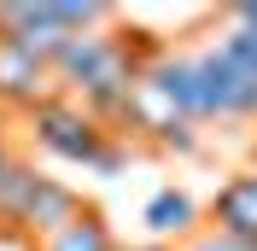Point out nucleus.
I'll use <instances>...</instances> for the list:
<instances>
[{
	"instance_id": "obj_1",
	"label": "nucleus",
	"mask_w": 257,
	"mask_h": 251,
	"mask_svg": "<svg viewBox=\"0 0 257 251\" xmlns=\"http://www.w3.org/2000/svg\"><path fill=\"white\" fill-rule=\"evenodd\" d=\"M99 24H111V6L99 0H0V35L47 70L64 59L76 35H94Z\"/></svg>"
},
{
	"instance_id": "obj_2",
	"label": "nucleus",
	"mask_w": 257,
	"mask_h": 251,
	"mask_svg": "<svg viewBox=\"0 0 257 251\" xmlns=\"http://www.w3.org/2000/svg\"><path fill=\"white\" fill-rule=\"evenodd\" d=\"M24 123H30L35 146L47 158H59V164H82V170H94V158L111 146V129L99 123V117H88V111L76 105V99H41L35 111H24Z\"/></svg>"
},
{
	"instance_id": "obj_3",
	"label": "nucleus",
	"mask_w": 257,
	"mask_h": 251,
	"mask_svg": "<svg viewBox=\"0 0 257 251\" xmlns=\"http://www.w3.org/2000/svg\"><path fill=\"white\" fill-rule=\"evenodd\" d=\"M82 210L88 204L76 199V187L70 181H59V175H41L35 181V193H30V210H24V222H18V239H53V234H64L70 222H82Z\"/></svg>"
},
{
	"instance_id": "obj_4",
	"label": "nucleus",
	"mask_w": 257,
	"mask_h": 251,
	"mask_svg": "<svg viewBox=\"0 0 257 251\" xmlns=\"http://www.w3.org/2000/svg\"><path fill=\"white\" fill-rule=\"evenodd\" d=\"M53 94H59L53 70H47V64H35L18 41L0 35V105H6V111H35L41 99H53Z\"/></svg>"
},
{
	"instance_id": "obj_5",
	"label": "nucleus",
	"mask_w": 257,
	"mask_h": 251,
	"mask_svg": "<svg viewBox=\"0 0 257 251\" xmlns=\"http://www.w3.org/2000/svg\"><path fill=\"white\" fill-rule=\"evenodd\" d=\"M210 222H216V234L240 239V245H257V170H240L216 187Z\"/></svg>"
},
{
	"instance_id": "obj_6",
	"label": "nucleus",
	"mask_w": 257,
	"mask_h": 251,
	"mask_svg": "<svg viewBox=\"0 0 257 251\" xmlns=\"http://www.w3.org/2000/svg\"><path fill=\"white\" fill-rule=\"evenodd\" d=\"M141 222H146V234H152V245L187 239V234H199V199L181 193V187H158L152 199H146Z\"/></svg>"
},
{
	"instance_id": "obj_7",
	"label": "nucleus",
	"mask_w": 257,
	"mask_h": 251,
	"mask_svg": "<svg viewBox=\"0 0 257 251\" xmlns=\"http://www.w3.org/2000/svg\"><path fill=\"white\" fill-rule=\"evenodd\" d=\"M35 181H41V170H35V164H24V158H12V164H6V175H0V234L18 239V222H24V210H30Z\"/></svg>"
},
{
	"instance_id": "obj_8",
	"label": "nucleus",
	"mask_w": 257,
	"mask_h": 251,
	"mask_svg": "<svg viewBox=\"0 0 257 251\" xmlns=\"http://www.w3.org/2000/svg\"><path fill=\"white\" fill-rule=\"evenodd\" d=\"M35 251H117V234L105 228V216H99L94 204L82 210V222H70L64 234H53V239H41Z\"/></svg>"
},
{
	"instance_id": "obj_9",
	"label": "nucleus",
	"mask_w": 257,
	"mask_h": 251,
	"mask_svg": "<svg viewBox=\"0 0 257 251\" xmlns=\"http://www.w3.org/2000/svg\"><path fill=\"white\" fill-rule=\"evenodd\" d=\"M216 47H222V59L240 70V76L257 82V30H245V24H228L222 35H216Z\"/></svg>"
},
{
	"instance_id": "obj_10",
	"label": "nucleus",
	"mask_w": 257,
	"mask_h": 251,
	"mask_svg": "<svg viewBox=\"0 0 257 251\" xmlns=\"http://www.w3.org/2000/svg\"><path fill=\"white\" fill-rule=\"evenodd\" d=\"M187 251H234V239L210 228V234H193V245H187Z\"/></svg>"
},
{
	"instance_id": "obj_11",
	"label": "nucleus",
	"mask_w": 257,
	"mask_h": 251,
	"mask_svg": "<svg viewBox=\"0 0 257 251\" xmlns=\"http://www.w3.org/2000/svg\"><path fill=\"white\" fill-rule=\"evenodd\" d=\"M6 164H12V152H6V146H0V175H6Z\"/></svg>"
},
{
	"instance_id": "obj_12",
	"label": "nucleus",
	"mask_w": 257,
	"mask_h": 251,
	"mask_svg": "<svg viewBox=\"0 0 257 251\" xmlns=\"http://www.w3.org/2000/svg\"><path fill=\"white\" fill-rule=\"evenodd\" d=\"M141 251H176V245H152V239H146V245H141Z\"/></svg>"
},
{
	"instance_id": "obj_13",
	"label": "nucleus",
	"mask_w": 257,
	"mask_h": 251,
	"mask_svg": "<svg viewBox=\"0 0 257 251\" xmlns=\"http://www.w3.org/2000/svg\"><path fill=\"white\" fill-rule=\"evenodd\" d=\"M251 170H257V146H251Z\"/></svg>"
},
{
	"instance_id": "obj_14",
	"label": "nucleus",
	"mask_w": 257,
	"mask_h": 251,
	"mask_svg": "<svg viewBox=\"0 0 257 251\" xmlns=\"http://www.w3.org/2000/svg\"><path fill=\"white\" fill-rule=\"evenodd\" d=\"M117 251H128V245H117Z\"/></svg>"
}]
</instances>
